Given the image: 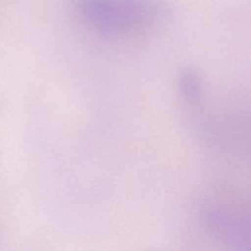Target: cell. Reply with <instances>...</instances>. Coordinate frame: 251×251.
Here are the masks:
<instances>
[{
    "label": "cell",
    "instance_id": "6da1fadb",
    "mask_svg": "<svg viewBox=\"0 0 251 251\" xmlns=\"http://www.w3.org/2000/svg\"><path fill=\"white\" fill-rule=\"evenodd\" d=\"M77 20L104 37H124L156 25L165 17L162 0H72Z\"/></svg>",
    "mask_w": 251,
    "mask_h": 251
}]
</instances>
